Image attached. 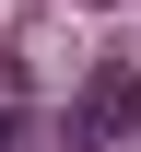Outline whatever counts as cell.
Returning a JSON list of instances; mask_svg holds the SVG:
<instances>
[{"instance_id":"obj_1","label":"cell","mask_w":141,"mask_h":152,"mask_svg":"<svg viewBox=\"0 0 141 152\" xmlns=\"http://www.w3.org/2000/svg\"><path fill=\"white\" fill-rule=\"evenodd\" d=\"M129 129H141V70L106 58V70L82 82V105H71V152H118Z\"/></svg>"},{"instance_id":"obj_2","label":"cell","mask_w":141,"mask_h":152,"mask_svg":"<svg viewBox=\"0 0 141 152\" xmlns=\"http://www.w3.org/2000/svg\"><path fill=\"white\" fill-rule=\"evenodd\" d=\"M0 152H24V105H0Z\"/></svg>"}]
</instances>
